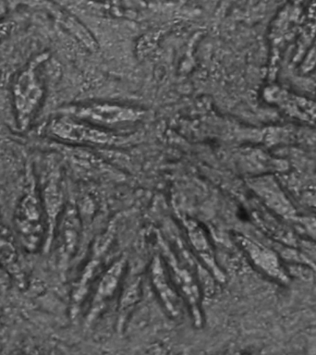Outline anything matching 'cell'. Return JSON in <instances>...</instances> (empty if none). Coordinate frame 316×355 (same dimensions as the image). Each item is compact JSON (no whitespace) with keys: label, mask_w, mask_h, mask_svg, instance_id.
<instances>
[{"label":"cell","mask_w":316,"mask_h":355,"mask_svg":"<svg viewBox=\"0 0 316 355\" xmlns=\"http://www.w3.org/2000/svg\"><path fill=\"white\" fill-rule=\"evenodd\" d=\"M7 237H8V234L7 230H6L4 226H3L1 216H0V241Z\"/></svg>","instance_id":"cell-5"},{"label":"cell","mask_w":316,"mask_h":355,"mask_svg":"<svg viewBox=\"0 0 316 355\" xmlns=\"http://www.w3.org/2000/svg\"><path fill=\"white\" fill-rule=\"evenodd\" d=\"M47 130L53 137L62 141L107 143L114 138L111 133L97 129L93 124L64 114L53 119Z\"/></svg>","instance_id":"cell-4"},{"label":"cell","mask_w":316,"mask_h":355,"mask_svg":"<svg viewBox=\"0 0 316 355\" xmlns=\"http://www.w3.org/2000/svg\"><path fill=\"white\" fill-rule=\"evenodd\" d=\"M14 227L17 239L28 252L44 248L46 237V222L37 179L32 168L27 169L24 193L14 212Z\"/></svg>","instance_id":"cell-1"},{"label":"cell","mask_w":316,"mask_h":355,"mask_svg":"<svg viewBox=\"0 0 316 355\" xmlns=\"http://www.w3.org/2000/svg\"><path fill=\"white\" fill-rule=\"evenodd\" d=\"M47 53L35 55L17 75L12 87L17 126L21 132L29 129L44 96L42 66L49 60Z\"/></svg>","instance_id":"cell-2"},{"label":"cell","mask_w":316,"mask_h":355,"mask_svg":"<svg viewBox=\"0 0 316 355\" xmlns=\"http://www.w3.org/2000/svg\"><path fill=\"white\" fill-rule=\"evenodd\" d=\"M60 114L72 116L80 121L93 124L94 126H116V125L132 123L141 121L144 111L139 108L128 107L111 103H94V104L75 105L63 108Z\"/></svg>","instance_id":"cell-3"}]
</instances>
